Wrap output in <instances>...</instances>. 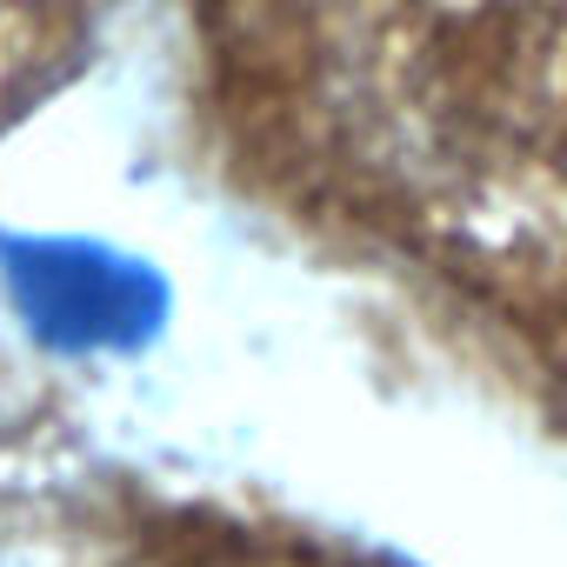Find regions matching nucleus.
I'll use <instances>...</instances> for the list:
<instances>
[{"instance_id":"obj_1","label":"nucleus","mask_w":567,"mask_h":567,"mask_svg":"<svg viewBox=\"0 0 567 567\" xmlns=\"http://www.w3.org/2000/svg\"><path fill=\"white\" fill-rule=\"evenodd\" d=\"M34 308L54 334L68 341H127L147 321V280H134L127 267H107L94 254H61L34 267Z\"/></svg>"}]
</instances>
